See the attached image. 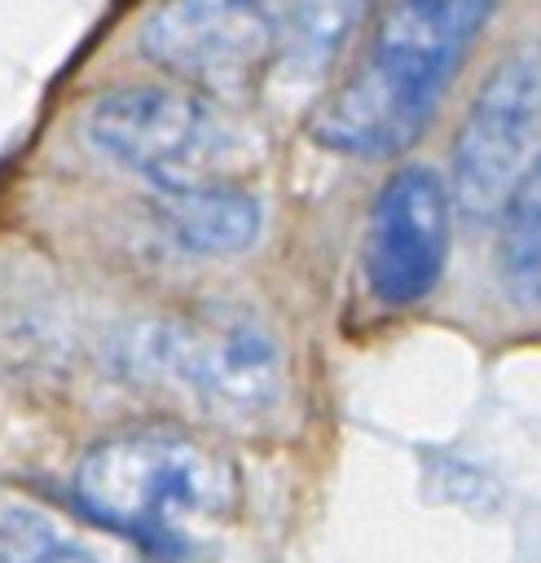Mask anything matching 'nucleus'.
I'll use <instances>...</instances> for the list:
<instances>
[{
    "mask_svg": "<svg viewBox=\"0 0 541 563\" xmlns=\"http://www.w3.org/2000/svg\"><path fill=\"white\" fill-rule=\"evenodd\" d=\"M479 0H409L374 13L347 75L312 106L308 136L334 154L387 158L409 150L435 119L457 66L488 26Z\"/></svg>",
    "mask_w": 541,
    "mask_h": 563,
    "instance_id": "nucleus-1",
    "label": "nucleus"
},
{
    "mask_svg": "<svg viewBox=\"0 0 541 563\" xmlns=\"http://www.w3.org/2000/svg\"><path fill=\"white\" fill-rule=\"evenodd\" d=\"M70 497L92 523L176 563L233 510L238 475L198 435L145 422L97 440L75 466Z\"/></svg>",
    "mask_w": 541,
    "mask_h": 563,
    "instance_id": "nucleus-2",
    "label": "nucleus"
},
{
    "mask_svg": "<svg viewBox=\"0 0 541 563\" xmlns=\"http://www.w3.org/2000/svg\"><path fill=\"white\" fill-rule=\"evenodd\" d=\"M132 356L229 422L268 418L286 400V347L242 303H198L136 330Z\"/></svg>",
    "mask_w": 541,
    "mask_h": 563,
    "instance_id": "nucleus-3",
    "label": "nucleus"
},
{
    "mask_svg": "<svg viewBox=\"0 0 541 563\" xmlns=\"http://www.w3.org/2000/svg\"><path fill=\"white\" fill-rule=\"evenodd\" d=\"M84 141L145 176L158 194L224 180L242 158V128L220 101L180 84H119L88 101Z\"/></svg>",
    "mask_w": 541,
    "mask_h": 563,
    "instance_id": "nucleus-4",
    "label": "nucleus"
},
{
    "mask_svg": "<svg viewBox=\"0 0 541 563\" xmlns=\"http://www.w3.org/2000/svg\"><path fill=\"white\" fill-rule=\"evenodd\" d=\"M136 44L180 88H194L211 101L246 97L281 62L277 4H233V0L163 4L141 22Z\"/></svg>",
    "mask_w": 541,
    "mask_h": 563,
    "instance_id": "nucleus-5",
    "label": "nucleus"
},
{
    "mask_svg": "<svg viewBox=\"0 0 541 563\" xmlns=\"http://www.w3.org/2000/svg\"><path fill=\"white\" fill-rule=\"evenodd\" d=\"M537 48H515L479 84L457 141H453V198L471 220H497L506 198L537 172V119H541Z\"/></svg>",
    "mask_w": 541,
    "mask_h": 563,
    "instance_id": "nucleus-6",
    "label": "nucleus"
},
{
    "mask_svg": "<svg viewBox=\"0 0 541 563\" xmlns=\"http://www.w3.org/2000/svg\"><path fill=\"white\" fill-rule=\"evenodd\" d=\"M453 202L431 167H400L374 194L361 264L378 303L409 308L435 290L449 260Z\"/></svg>",
    "mask_w": 541,
    "mask_h": 563,
    "instance_id": "nucleus-7",
    "label": "nucleus"
},
{
    "mask_svg": "<svg viewBox=\"0 0 541 563\" xmlns=\"http://www.w3.org/2000/svg\"><path fill=\"white\" fill-rule=\"evenodd\" d=\"M150 224L154 233L194 260H224L255 246L264 207L251 189L233 180L189 185V189H163L150 198Z\"/></svg>",
    "mask_w": 541,
    "mask_h": 563,
    "instance_id": "nucleus-8",
    "label": "nucleus"
},
{
    "mask_svg": "<svg viewBox=\"0 0 541 563\" xmlns=\"http://www.w3.org/2000/svg\"><path fill=\"white\" fill-rule=\"evenodd\" d=\"M537 172H528L497 211V277L523 312L537 308Z\"/></svg>",
    "mask_w": 541,
    "mask_h": 563,
    "instance_id": "nucleus-9",
    "label": "nucleus"
},
{
    "mask_svg": "<svg viewBox=\"0 0 541 563\" xmlns=\"http://www.w3.org/2000/svg\"><path fill=\"white\" fill-rule=\"evenodd\" d=\"M0 563H101V559L44 510L0 506Z\"/></svg>",
    "mask_w": 541,
    "mask_h": 563,
    "instance_id": "nucleus-10",
    "label": "nucleus"
}]
</instances>
